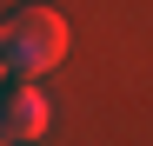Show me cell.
Wrapping results in <instances>:
<instances>
[{
    "label": "cell",
    "instance_id": "6da1fadb",
    "mask_svg": "<svg viewBox=\"0 0 153 146\" xmlns=\"http://www.w3.org/2000/svg\"><path fill=\"white\" fill-rule=\"evenodd\" d=\"M67 53H73V27L53 7H20V13L0 20V60H7V73H20V80L53 73Z\"/></svg>",
    "mask_w": 153,
    "mask_h": 146
},
{
    "label": "cell",
    "instance_id": "7a4b0ae2",
    "mask_svg": "<svg viewBox=\"0 0 153 146\" xmlns=\"http://www.w3.org/2000/svg\"><path fill=\"white\" fill-rule=\"evenodd\" d=\"M47 126H53V106H47V93H40L33 80L0 86V133H7L13 146H33V139H47Z\"/></svg>",
    "mask_w": 153,
    "mask_h": 146
},
{
    "label": "cell",
    "instance_id": "3957f363",
    "mask_svg": "<svg viewBox=\"0 0 153 146\" xmlns=\"http://www.w3.org/2000/svg\"><path fill=\"white\" fill-rule=\"evenodd\" d=\"M0 86H7V60H0Z\"/></svg>",
    "mask_w": 153,
    "mask_h": 146
},
{
    "label": "cell",
    "instance_id": "277c9868",
    "mask_svg": "<svg viewBox=\"0 0 153 146\" xmlns=\"http://www.w3.org/2000/svg\"><path fill=\"white\" fill-rule=\"evenodd\" d=\"M0 139H7V133H0Z\"/></svg>",
    "mask_w": 153,
    "mask_h": 146
}]
</instances>
